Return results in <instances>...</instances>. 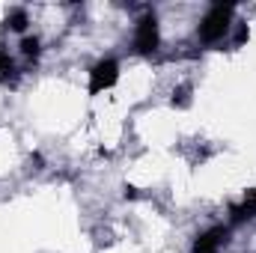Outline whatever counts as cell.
Returning <instances> with one entry per match:
<instances>
[{
	"label": "cell",
	"instance_id": "obj_1",
	"mask_svg": "<svg viewBox=\"0 0 256 253\" xmlns=\"http://www.w3.org/2000/svg\"><path fill=\"white\" fill-rule=\"evenodd\" d=\"M232 12H236V9H232V6H224V3L212 6V9L202 15V21H200V42H202V45L220 42V39L226 36V30H230Z\"/></svg>",
	"mask_w": 256,
	"mask_h": 253
},
{
	"label": "cell",
	"instance_id": "obj_2",
	"mask_svg": "<svg viewBox=\"0 0 256 253\" xmlns=\"http://www.w3.org/2000/svg\"><path fill=\"white\" fill-rule=\"evenodd\" d=\"M158 42H161V33H158V18H155L152 12H146V15L137 21V27H134V51L146 57V54L158 51Z\"/></svg>",
	"mask_w": 256,
	"mask_h": 253
},
{
	"label": "cell",
	"instance_id": "obj_3",
	"mask_svg": "<svg viewBox=\"0 0 256 253\" xmlns=\"http://www.w3.org/2000/svg\"><path fill=\"white\" fill-rule=\"evenodd\" d=\"M116 80H120V63H116V60H98V63L90 68V84H86V90H90V96H98V92L110 90Z\"/></svg>",
	"mask_w": 256,
	"mask_h": 253
},
{
	"label": "cell",
	"instance_id": "obj_4",
	"mask_svg": "<svg viewBox=\"0 0 256 253\" xmlns=\"http://www.w3.org/2000/svg\"><path fill=\"white\" fill-rule=\"evenodd\" d=\"M226 236H230L226 226H212V230H206L202 236H196L191 253H220V248L226 244Z\"/></svg>",
	"mask_w": 256,
	"mask_h": 253
},
{
	"label": "cell",
	"instance_id": "obj_5",
	"mask_svg": "<svg viewBox=\"0 0 256 253\" xmlns=\"http://www.w3.org/2000/svg\"><path fill=\"white\" fill-rule=\"evenodd\" d=\"M232 218L236 220H254L256 218V190H248L242 196V202L232 206Z\"/></svg>",
	"mask_w": 256,
	"mask_h": 253
},
{
	"label": "cell",
	"instance_id": "obj_6",
	"mask_svg": "<svg viewBox=\"0 0 256 253\" xmlns=\"http://www.w3.org/2000/svg\"><path fill=\"white\" fill-rule=\"evenodd\" d=\"M6 24H9L12 30H18V33H21V30L27 27V12H24V9H12V12H9V21H6Z\"/></svg>",
	"mask_w": 256,
	"mask_h": 253
},
{
	"label": "cell",
	"instance_id": "obj_7",
	"mask_svg": "<svg viewBox=\"0 0 256 253\" xmlns=\"http://www.w3.org/2000/svg\"><path fill=\"white\" fill-rule=\"evenodd\" d=\"M15 74V63H12V57L6 54V51H0V78L6 80V78H12Z\"/></svg>",
	"mask_w": 256,
	"mask_h": 253
},
{
	"label": "cell",
	"instance_id": "obj_8",
	"mask_svg": "<svg viewBox=\"0 0 256 253\" xmlns=\"http://www.w3.org/2000/svg\"><path fill=\"white\" fill-rule=\"evenodd\" d=\"M21 51H24V57H36V54H39V39H36V36H33V39L27 36V39L21 42Z\"/></svg>",
	"mask_w": 256,
	"mask_h": 253
}]
</instances>
